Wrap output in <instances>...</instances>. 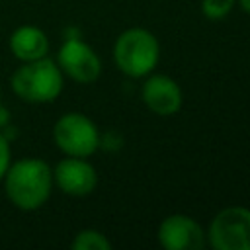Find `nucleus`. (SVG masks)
<instances>
[{
    "label": "nucleus",
    "instance_id": "nucleus-1",
    "mask_svg": "<svg viewBox=\"0 0 250 250\" xmlns=\"http://www.w3.org/2000/svg\"><path fill=\"white\" fill-rule=\"evenodd\" d=\"M2 180L6 197L21 211H35L43 207L53 191V168L41 158L10 162Z\"/></svg>",
    "mask_w": 250,
    "mask_h": 250
},
{
    "label": "nucleus",
    "instance_id": "nucleus-8",
    "mask_svg": "<svg viewBox=\"0 0 250 250\" xmlns=\"http://www.w3.org/2000/svg\"><path fill=\"white\" fill-rule=\"evenodd\" d=\"M158 242L166 250H199L205 244V236L195 219L176 213L160 223Z\"/></svg>",
    "mask_w": 250,
    "mask_h": 250
},
{
    "label": "nucleus",
    "instance_id": "nucleus-4",
    "mask_svg": "<svg viewBox=\"0 0 250 250\" xmlns=\"http://www.w3.org/2000/svg\"><path fill=\"white\" fill-rule=\"evenodd\" d=\"M53 141L57 148L66 156L86 158L98 150L100 133L90 117H86L84 113L70 111L57 119L53 127Z\"/></svg>",
    "mask_w": 250,
    "mask_h": 250
},
{
    "label": "nucleus",
    "instance_id": "nucleus-10",
    "mask_svg": "<svg viewBox=\"0 0 250 250\" xmlns=\"http://www.w3.org/2000/svg\"><path fill=\"white\" fill-rule=\"evenodd\" d=\"M8 47L18 61L27 62V61L47 57L49 39H47L45 31L37 25H20L12 31V35L8 39Z\"/></svg>",
    "mask_w": 250,
    "mask_h": 250
},
{
    "label": "nucleus",
    "instance_id": "nucleus-11",
    "mask_svg": "<svg viewBox=\"0 0 250 250\" xmlns=\"http://www.w3.org/2000/svg\"><path fill=\"white\" fill-rule=\"evenodd\" d=\"M70 248L72 250H109L111 242L100 230L84 229V230L76 232L74 240L70 242Z\"/></svg>",
    "mask_w": 250,
    "mask_h": 250
},
{
    "label": "nucleus",
    "instance_id": "nucleus-9",
    "mask_svg": "<svg viewBox=\"0 0 250 250\" xmlns=\"http://www.w3.org/2000/svg\"><path fill=\"white\" fill-rule=\"evenodd\" d=\"M143 102L156 115H174L182 107V90L166 74H150L143 84Z\"/></svg>",
    "mask_w": 250,
    "mask_h": 250
},
{
    "label": "nucleus",
    "instance_id": "nucleus-14",
    "mask_svg": "<svg viewBox=\"0 0 250 250\" xmlns=\"http://www.w3.org/2000/svg\"><path fill=\"white\" fill-rule=\"evenodd\" d=\"M238 4L246 14H250V0H238Z\"/></svg>",
    "mask_w": 250,
    "mask_h": 250
},
{
    "label": "nucleus",
    "instance_id": "nucleus-3",
    "mask_svg": "<svg viewBox=\"0 0 250 250\" xmlns=\"http://www.w3.org/2000/svg\"><path fill=\"white\" fill-rule=\"evenodd\" d=\"M158 57L160 47L156 37L143 27L125 29L113 45V61L117 68L131 78L148 76L154 70Z\"/></svg>",
    "mask_w": 250,
    "mask_h": 250
},
{
    "label": "nucleus",
    "instance_id": "nucleus-2",
    "mask_svg": "<svg viewBox=\"0 0 250 250\" xmlns=\"http://www.w3.org/2000/svg\"><path fill=\"white\" fill-rule=\"evenodd\" d=\"M12 92L27 104H49L62 92V70L47 57L20 64L10 78Z\"/></svg>",
    "mask_w": 250,
    "mask_h": 250
},
{
    "label": "nucleus",
    "instance_id": "nucleus-12",
    "mask_svg": "<svg viewBox=\"0 0 250 250\" xmlns=\"http://www.w3.org/2000/svg\"><path fill=\"white\" fill-rule=\"evenodd\" d=\"M234 0H201L203 16L209 20H223L230 14Z\"/></svg>",
    "mask_w": 250,
    "mask_h": 250
},
{
    "label": "nucleus",
    "instance_id": "nucleus-5",
    "mask_svg": "<svg viewBox=\"0 0 250 250\" xmlns=\"http://www.w3.org/2000/svg\"><path fill=\"white\" fill-rule=\"evenodd\" d=\"M207 236L215 250H250V209L227 207L219 211Z\"/></svg>",
    "mask_w": 250,
    "mask_h": 250
},
{
    "label": "nucleus",
    "instance_id": "nucleus-6",
    "mask_svg": "<svg viewBox=\"0 0 250 250\" xmlns=\"http://www.w3.org/2000/svg\"><path fill=\"white\" fill-rule=\"evenodd\" d=\"M57 64L62 70V74H66L78 84L96 82L102 72L100 57L80 37H68L61 45L57 55Z\"/></svg>",
    "mask_w": 250,
    "mask_h": 250
},
{
    "label": "nucleus",
    "instance_id": "nucleus-13",
    "mask_svg": "<svg viewBox=\"0 0 250 250\" xmlns=\"http://www.w3.org/2000/svg\"><path fill=\"white\" fill-rule=\"evenodd\" d=\"M12 162V150H10V141L4 133H0V180L4 178L8 166Z\"/></svg>",
    "mask_w": 250,
    "mask_h": 250
},
{
    "label": "nucleus",
    "instance_id": "nucleus-7",
    "mask_svg": "<svg viewBox=\"0 0 250 250\" xmlns=\"http://www.w3.org/2000/svg\"><path fill=\"white\" fill-rule=\"evenodd\" d=\"M53 184H57V188L66 195L84 197L94 191L98 184V174L86 158L66 156L55 166Z\"/></svg>",
    "mask_w": 250,
    "mask_h": 250
}]
</instances>
